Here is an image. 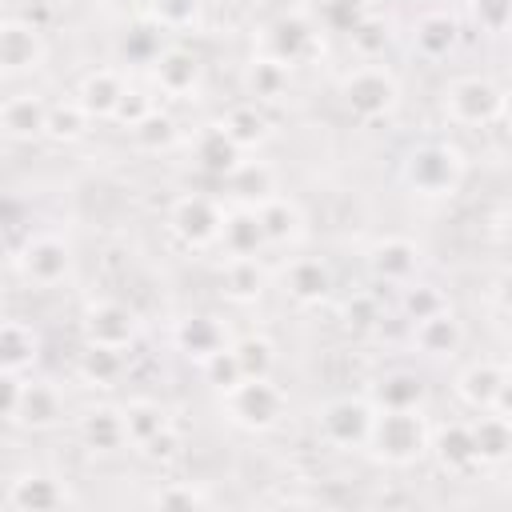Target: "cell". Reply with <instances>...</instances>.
<instances>
[{"instance_id":"cell-44","label":"cell","mask_w":512,"mask_h":512,"mask_svg":"<svg viewBox=\"0 0 512 512\" xmlns=\"http://www.w3.org/2000/svg\"><path fill=\"white\" fill-rule=\"evenodd\" d=\"M160 32H164V28H160V24H152V20H148V24H136V28L124 36V56H128V60H136V64H152V60L164 52Z\"/></svg>"},{"instance_id":"cell-52","label":"cell","mask_w":512,"mask_h":512,"mask_svg":"<svg viewBox=\"0 0 512 512\" xmlns=\"http://www.w3.org/2000/svg\"><path fill=\"white\" fill-rule=\"evenodd\" d=\"M500 124L512 132V88H504V108H500Z\"/></svg>"},{"instance_id":"cell-35","label":"cell","mask_w":512,"mask_h":512,"mask_svg":"<svg viewBox=\"0 0 512 512\" xmlns=\"http://www.w3.org/2000/svg\"><path fill=\"white\" fill-rule=\"evenodd\" d=\"M124 428H128V444L132 448H144L152 436H160L164 428H172V416L156 400H128L124 404Z\"/></svg>"},{"instance_id":"cell-50","label":"cell","mask_w":512,"mask_h":512,"mask_svg":"<svg viewBox=\"0 0 512 512\" xmlns=\"http://www.w3.org/2000/svg\"><path fill=\"white\" fill-rule=\"evenodd\" d=\"M492 300H496V308H500V312H508V316H512V268H504V272L492 280Z\"/></svg>"},{"instance_id":"cell-10","label":"cell","mask_w":512,"mask_h":512,"mask_svg":"<svg viewBox=\"0 0 512 512\" xmlns=\"http://www.w3.org/2000/svg\"><path fill=\"white\" fill-rule=\"evenodd\" d=\"M44 60H48L44 32L24 16H4L0 20V72L16 80L28 72H40Z\"/></svg>"},{"instance_id":"cell-22","label":"cell","mask_w":512,"mask_h":512,"mask_svg":"<svg viewBox=\"0 0 512 512\" xmlns=\"http://www.w3.org/2000/svg\"><path fill=\"white\" fill-rule=\"evenodd\" d=\"M124 92H128V80H124L116 68H92V72L80 80L76 100L84 104V112H88L92 120H112L116 108H120V100H124Z\"/></svg>"},{"instance_id":"cell-53","label":"cell","mask_w":512,"mask_h":512,"mask_svg":"<svg viewBox=\"0 0 512 512\" xmlns=\"http://www.w3.org/2000/svg\"><path fill=\"white\" fill-rule=\"evenodd\" d=\"M44 4H68V0H44Z\"/></svg>"},{"instance_id":"cell-37","label":"cell","mask_w":512,"mask_h":512,"mask_svg":"<svg viewBox=\"0 0 512 512\" xmlns=\"http://www.w3.org/2000/svg\"><path fill=\"white\" fill-rule=\"evenodd\" d=\"M132 132V144L140 148V152H172L176 144H180V124H176V116H168V112H148L136 128H128Z\"/></svg>"},{"instance_id":"cell-14","label":"cell","mask_w":512,"mask_h":512,"mask_svg":"<svg viewBox=\"0 0 512 512\" xmlns=\"http://www.w3.org/2000/svg\"><path fill=\"white\" fill-rule=\"evenodd\" d=\"M76 436L88 452L96 456H108V452H120L128 444V428H124V408H112V404H92L80 412L76 420Z\"/></svg>"},{"instance_id":"cell-43","label":"cell","mask_w":512,"mask_h":512,"mask_svg":"<svg viewBox=\"0 0 512 512\" xmlns=\"http://www.w3.org/2000/svg\"><path fill=\"white\" fill-rule=\"evenodd\" d=\"M200 372H204V380H208L216 392H228V388H236V384L244 380V372H240V360H236L232 344H228V348H220L216 356H208V360L200 364Z\"/></svg>"},{"instance_id":"cell-21","label":"cell","mask_w":512,"mask_h":512,"mask_svg":"<svg viewBox=\"0 0 512 512\" xmlns=\"http://www.w3.org/2000/svg\"><path fill=\"white\" fill-rule=\"evenodd\" d=\"M312 48H316V32H312V24L304 16H280V20H272L264 28V40H260V52H268V56H276L284 64L304 60Z\"/></svg>"},{"instance_id":"cell-5","label":"cell","mask_w":512,"mask_h":512,"mask_svg":"<svg viewBox=\"0 0 512 512\" xmlns=\"http://www.w3.org/2000/svg\"><path fill=\"white\" fill-rule=\"evenodd\" d=\"M444 116L460 128H484L500 120L504 108V88L488 76H456L444 88Z\"/></svg>"},{"instance_id":"cell-12","label":"cell","mask_w":512,"mask_h":512,"mask_svg":"<svg viewBox=\"0 0 512 512\" xmlns=\"http://www.w3.org/2000/svg\"><path fill=\"white\" fill-rule=\"evenodd\" d=\"M200 76H204L200 56L188 52V48H180V44H168L152 60V84H156V92H164L172 100H188L200 88Z\"/></svg>"},{"instance_id":"cell-9","label":"cell","mask_w":512,"mask_h":512,"mask_svg":"<svg viewBox=\"0 0 512 512\" xmlns=\"http://www.w3.org/2000/svg\"><path fill=\"white\" fill-rule=\"evenodd\" d=\"M76 496L68 488V480L52 476V472H40V468H28V472H16L4 488V508L8 512H60V508H72Z\"/></svg>"},{"instance_id":"cell-51","label":"cell","mask_w":512,"mask_h":512,"mask_svg":"<svg viewBox=\"0 0 512 512\" xmlns=\"http://www.w3.org/2000/svg\"><path fill=\"white\" fill-rule=\"evenodd\" d=\"M496 412H504V416H512V372H508V380L500 384V396H496V404H492Z\"/></svg>"},{"instance_id":"cell-2","label":"cell","mask_w":512,"mask_h":512,"mask_svg":"<svg viewBox=\"0 0 512 512\" xmlns=\"http://www.w3.org/2000/svg\"><path fill=\"white\" fill-rule=\"evenodd\" d=\"M404 184L424 200H444L464 184V152L448 140L416 144L404 160Z\"/></svg>"},{"instance_id":"cell-46","label":"cell","mask_w":512,"mask_h":512,"mask_svg":"<svg viewBox=\"0 0 512 512\" xmlns=\"http://www.w3.org/2000/svg\"><path fill=\"white\" fill-rule=\"evenodd\" d=\"M468 16L480 32H508L512 28V0H468Z\"/></svg>"},{"instance_id":"cell-3","label":"cell","mask_w":512,"mask_h":512,"mask_svg":"<svg viewBox=\"0 0 512 512\" xmlns=\"http://www.w3.org/2000/svg\"><path fill=\"white\" fill-rule=\"evenodd\" d=\"M224 416L244 432H272L288 416V392L272 376H244L236 388L220 392Z\"/></svg>"},{"instance_id":"cell-16","label":"cell","mask_w":512,"mask_h":512,"mask_svg":"<svg viewBox=\"0 0 512 512\" xmlns=\"http://www.w3.org/2000/svg\"><path fill=\"white\" fill-rule=\"evenodd\" d=\"M240 84H244V96L256 100V104H280L288 96V84H292V64L268 56V52H256L244 72H240Z\"/></svg>"},{"instance_id":"cell-42","label":"cell","mask_w":512,"mask_h":512,"mask_svg":"<svg viewBox=\"0 0 512 512\" xmlns=\"http://www.w3.org/2000/svg\"><path fill=\"white\" fill-rule=\"evenodd\" d=\"M148 20L164 32H184L200 24V0H148Z\"/></svg>"},{"instance_id":"cell-45","label":"cell","mask_w":512,"mask_h":512,"mask_svg":"<svg viewBox=\"0 0 512 512\" xmlns=\"http://www.w3.org/2000/svg\"><path fill=\"white\" fill-rule=\"evenodd\" d=\"M340 316H344V328L348 332H372L380 324V300L372 292H356V296L344 300V312Z\"/></svg>"},{"instance_id":"cell-29","label":"cell","mask_w":512,"mask_h":512,"mask_svg":"<svg viewBox=\"0 0 512 512\" xmlns=\"http://www.w3.org/2000/svg\"><path fill=\"white\" fill-rule=\"evenodd\" d=\"M472 440H476V456H480V468H496L512 456V416L496 412V408H484L476 420H472Z\"/></svg>"},{"instance_id":"cell-54","label":"cell","mask_w":512,"mask_h":512,"mask_svg":"<svg viewBox=\"0 0 512 512\" xmlns=\"http://www.w3.org/2000/svg\"><path fill=\"white\" fill-rule=\"evenodd\" d=\"M508 372H512V352H508Z\"/></svg>"},{"instance_id":"cell-8","label":"cell","mask_w":512,"mask_h":512,"mask_svg":"<svg viewBox=\"0 0 512 512\" xmlns=\"http://www.w3.org/2000/svg\"><path fill=\"white\" fill-rule=\"evenodd\" d=\"M16 272L24 284L32 288H56L72 276V244L56 232H40V236H28L20 244V252L12 256Z\"/></svg>"},{"instance_id":"cell-18","label":"cell","mask_w":512,"mask_h":512,"mask_svg":"<svg viewBox=\"0 0 512 512\" xmlns=\"http://www.w3.org/2000/svg\"><path fill=\"white\" fill-rule=\"evenodd\" d=\"M436 464L452 476H468L472 468H480V456H476V440H472V424H460V420H448L440 428H432V448Z\"/></svg>"},{"instance_id":"cell-24","label":"cell","mask_w":512,"mask_h":512,"mask_svg":"<svg viewBox=\"0 0 512 512\" xmlns=\"http://www.w3.org/2000/svg\"><path fill=\"white\" fill-rule=\"evenodd\" d=\"M412 344L424 356H436V360L440 356H456L460 344H464V324H460V316L452 308H440V312H432V316L412 324Z\"/></svg>"},{"instance_id":"cell-31","label":"cell","mask_w":512,"mask_h":512,"mask_svg":"<svg viewBox=\"0 0 512 512\" xmlns=\"http://www.w3.org/2000/svg\"><path fill=\"white\" fill-rule=\"evenodd\" d=\"M268 288V272L260 264V256H228L224 272H220V292L232 304H256Z\"/></svg>"},{"instance_id":"cell-19","label":"cell","mask_w":512,"mask_h":512,"mask_svg":"<svg viewBox=\"0 0 512 512\" xmlns=\"http://www.w3.org/2000/svg\"><path fill=\"white\" fill-rule=\"evenodd\" d=\"M48 108H52V104H44V100L32 96V92L8 96L4 108H0V128H4V136L16 140V144H32V140L48 136Z\"/></svg>"},{"instance_id":"cell-49","label":"cell","mask_w":512,"mask_h":512,"mask_svg":"<svg viewBox=\"0 0 512 512\" xmlns=\"http://www.w3.org/2000/svg\"><path fill=\"white\" fill-rule=\"evenodd\" d=\"M180 448H184V436L176 432V424L172 428H164L160 436H152L144 448H136L144 460H152V464H172L176 456H180Z\"/></svg>"},{"instance_id":"cell-11","label":"cell","mask_w":512,"mask_h":512,"mask_svg":"<svg viewBox=\"0 0 512 512\" xmlns=\"http://www.w3.org/2000/svg\"><path fill=\"white\" fill-rule=\"evenodd\" d=\"M84 344H104V348H132L140 336V316L120 304V300H92L80 316Z\"/></svg>"},{"instance_id":"cell-13","label":"cell","mask_w":512,"mask_h":512,"mask_svg":"<svg viewBox=\"0 0 512 512\" xmlns=\"http://www.w3.org/2000/svg\"><path fill=\"white\" fill-rule=\"evenodd\" d=\"M420 244L416 240H408V236H384V240H376L372 248H368V272L376 276V280H384V284H408L412 276H416V268H420Z\"/></svg>"},{"instance_id":"cell-20","label":"cell","mask_w":512,"mask_h":512,"mask_svg":"<svg viewBox=\"0 0 512 512\" xmlns=\"http://www.w3.org/2000/svg\"><path fill=\"white\" fill-rule=\"evenodd\" d=\"M172 344H176L188 360L204 364L208 356H216L220 348H228V328H224L216 316L196 312V316L176 320V328H172Z\"/></svg>"},{"instance_id":"cell-1","label":"cell","mask_w":512,"mask_h":512,"mask_svg":"<svg viewBox=\"0 0 512 512\" xmlns=\"http://www.w3.org/2000/svg\"><path fill=\"white\" fill-rule=\"evenodd\" d=\"M432 448V424L420 408H376L368 452L392 468H408L424 460Z\"/></svg>"},{"instance_id":"cell-25","label":"cell","mask_w":512,"mask_h":512,"mask_svg":"<svg viewBox=\"0 0 512 512\" xmlns=\"http://www.w3.org/2000/svg\"><path fill=\"white\" fill-rule=\"evenodd\" d=\"M220 248L228 256H260L268 248L264 240V224L256 216V208L248 204H232L224 212V228H220Z\"/></svg>"},{"instance_id":"cell-33","label":"cell","mask_w":512,"mask_h":512,"mask_svg":"<svg viewBox=\"0 0 512 512\" xmlns=\"http://www.w3.org/2000/svg\"><path fill=\"white\" fill-rule=\"evenodd\" d=\"M456 40H460V28L448 12H424L412 28V44L424 60H444L456 48Z\"/></svg>"},{"instance_id":"cell-4","label":"cell","mask_w":512,"mask_h":512,"mask_svg":"<svg viewBox=\"0 0 512 512\" xmlns=\"http://www.w3.org/2000/svg\"><path fill=\"white\" fill-rule=\"evenodd\" d=\"M340 100L344 108L364 120V124H376V120H388L396 108H400V84L388 68L380 64H360L352 68L344 80H340Z\"/></svg>"},{"instance_id":"cell-55","label":"cell","mask_w":512,"mask_h":512,"mask_svg":"<svg viewBox=\"0 0 512 512\" xmlns=\"http://www.w3.org/2000/svg\"><path fill=\"white\" fill-rule=\"evenodd\" d=\"M508 32H512V28H508Z\"/></svg>"},{"instance_id":"cell-15","label":"cell","mask_w":512,"mask_h":512,"mask_svg":"<svg viewBox=\"0 0 512 512\" xmlns=\"http://www.w3.org/2000/svg\"><path fill=\"white\" fill-rule=\"evenodd\" d=\"M256 216L264 224L268 248H296L308 236V216L292 196H268L264 204H256Z\"/></svg>"},{"instance_id":"cell-34","label":"cell","mask_w":512,"mask_h":512,"mask_svg":"<svg viewBox=\"0 0 512 512\" xmlns=\"http://www.w3.org/2000/svg\"><path fill=\"white\" fill-rule=\"evenodd\" d=\"M76 376L88 388H116V380L124 376V352L104 344H84V352L76 356Z\"/></svg>"},{"instance_id":"cell-48","label":"cell","mask_w":512,"mask_h":512,"mask_svg":"<svg viewBox=\"0 0 512 512\" xmlns=\"http://www.w3.org/2000/svg\"><path fill=\"white\" fill-rule=\"evenodd\" d=\"M148 112H156V100H152V92L148 88H132L128 84V92H124V100H120V108H116V124H124V128H136Z\"/></svg>"},{"instance_id":"cell-27","label":"cell","mask_w":512,"mask_h":512,"mask_svg":"<svg viewBox=\"0 0 512 512\" xmlns=\"http://www.w3.org/2000/svg\"><path fill=\"white\" fill-rule=\"evenodd\" d=\"M36 360H40V332L28 320L8 316L0 324V372H32Z\"/></svg>"},{"instance_id":"cell-41","label":"cell","mask_w":512,"mask_h":512,"mask_svg":"<svg viewBox=\"0 0 512 512\" xmlns=\"http://www.w3.org/2000/svg\"><path fill=\"white\" fill-rule=\"evenodd\" d=\"M156 508H172V512H192V508H212V492L196 480H168L152 492Z\"/></svg>"},{"instance_id":"cell-39","label":"cell","mask_w":512,"mask_h":512,"mask_svg":"<svg viewBox=\"0 0 512 512\" xmlns=\"http://www.w3.org/2000/svg\"><path fill=\"white\" fill-rule=\"evenodd\" d=\"M348 44H352V52H356L360 60H376V56H384V48L392 44V28H388L384 16H368V12H364V16L352 24Z\"/></svg>"},{"instance_id":"cell-23","label":"cell","mask_w":512,"mask_h":512,"mask_svg":"<svg viewBox=\"0 0 512 512\" xmlns=\"http://www.w3.org/2000/svg\"><path fill=\"white\" fill-rule=\"evenodd\" d=\"M284 292L304 308L324 304L332 296V268L320 256H296L284 272Z\"/></svg>"},{"instance_id":"cell-47","label":"cell","mask_w":512,"mask_h":512,"mask_svg":"<svg viewBox=\"0 0 512 512\" xmlns=\"http://www.w3.org/2000/svg\"><path fill=\"white\" fill-rule=\"evenodd\" d=\"M404 312H408V320L416 324V320H424V316H432V312H440V308H448V300H444V292L440 288H432V284H412L408 280V288H404Z\"/></svg>"},{"instance_id":"cell-17","label":"cell","mask_w":512,"mask_h":512,"mask_svg":"<svg viewBox=\"0 0 512 512\" xmlns=\"http://www.w3.org/2000/svg\"><path fill=\"white\" fill-rule=\"evenodd\" d=\"M64 408H68V400H64V392H60L56 384H48V380H32V376H28L12 424L32 428V432H44V428H56V424L64 420Z\"/></svg>"},{"instance_id":"cell-32","label":"cell","mask_w":512,"mask_h":512,"mask_svg":"<svg viewBox=\"0 0 512 512\" xmlns=\"http://www.w3.org/2000/svg\"><path fill=\"white\" fill-rule=\"evenodd\" d=\"M224 132L244 148V152H256V148H264L268 144V136H272V124H268V116H264V104H256V100H244V104H232L228 112H224Z\"/></svg>"},{"instance_id":"cell-30","label":"cell","mask_w":512,"mask_h":512,"mask_svg":"<svg viewBox=\"0 0 512 512\" xmlns=\"http://www.w3.org/2000/svg\"><path fill=\"white\" fill-rule=\"evenodd\" d=\"M192 156H196L200 172L224 180V176L244 160V148L224 132V124H208V128H200V136H196V144H192Z\"/></svg>"},{"instance_id":"cell-40","label":"cell","mask_w":512,"mask_h":512,"mask_svg":"<svg viewBox=\"0 0 512 512\" xmlns=\"http://www.w3.org/2000/svg\"><path fill=\"white\" fill-rule=\"evenodd\" d=\"M232 352H236L244 376H272V368H276V344L260 332H248V336L232 340Z\"/></svg>"},{"instance_id":"cell-7","label":"cell","mask_w":512,"mask_h":512,"mask_svg":"<svg viewBox=\"0 0 512 512\" xmlns=\"http://www.w3.org/2000/svg\"><path fill=\"white\" fill-rule=\"evenodd\" d=\"M372 420H376V404L364 400V396H336V400L320 404V412H316L320 440L332 444V448H340V452L368 448Z\"/></svg>"},{"instance_id":"cell-38","label":"cell","mask_w":512,"mask_h":512,"mask_svg":"<svg viewBox=\"0 0 512 512\" xmlns=\"http://www.w3.org/2000/svg\"><path fill=\"white\" fill-rule=\"evenodd\" d=\"M88 124H92V116L84 112V104H80L76 96L48 108V140H56V144H76V140H84V136H88Z\"/></svg>"},{"instance_id":"cell-28","label":"cell","mask_w":512,"mask_h":512,"mask_svg":"<svg viewBox=\"0 0 512 512\" xmlns=\"http://www.w3.org/2000/svg\"><path fill=\"white\" fill-rule=\"evenodd\" d=\"M504 380H508V364L476 360V364L460 368V376H456V396H460L468 408L484 412V408H492V404H496V396H500V384H504Z\"/></svg>"},{"instance_id":"cell-26","label":"cell","mask_w":512,"mask_h":512,"mask_svg":"<svg viewBox=\"0 0 512 512\" xmlns=\"http://www.w3.org/2000/svg\"><path fill=\"white\" fill-rule=\"evenodd\" d=\"M224 188L232 196V204H264L268 196H276V168L268 160H240L228 176H224Z\"/></svg>"},{"instance_id":"cell-6","label":"cell","mask_w":512,"mask_h":512,"mask_svg":"<svg viewBox=\"0 0 512 512\" xmlns=\"http://www.w3.org/2000/svg\"><path fill=\"white\" fill-rule=\"evenodd\" d=\"M224 212L228 208H220L212 196H200V192L176 196L168 208V236L188 252H204V248L220 244Z\"/></svg>"},{"instance_id":"cell-36","label":"cell","mask_w":512,"mask_h":512,"mask_svg":"<svg viewBox=\"0 0 512 512\" xmlns=\"http://www.w3.org/2000/svg\"><path fill=\"white\" fill-rule=\"evenodd\" d=\"M376 408H420L424 404V380L416 372H388L372 388Z\"/></svg>"}]
</instances>
